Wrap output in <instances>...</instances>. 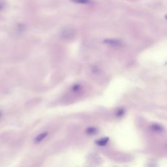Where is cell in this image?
<instances>
[{
	"label": "cell",
	"instance_id": "obj_7",
	"mask_svg": "<svg viewBox=\"0 0 167 167\" xmlns=\"http://www.w3.org/2000/svg\"><path fill=\"white\" fill-rule=\"evenodd\" d=\"M125 114V110L124 109H119L117 110L116 112V116L117 117H122Z\"/></svg>",
	"mask_w": 167,
	"mask_h": 167
},
{
	"label": "cell",
	"instance_id": "obj_8",
	"mask_svg": "<svg viewBox=\"0 0 167 167\" xmlns=\"http://www.w3.org/2000/svg\"><path fill=\"white\" fill-rule=\"evenodd\" d=\"M80 86L79 85H75L74 86H73V90L75 91V92H77V91H78L80 90Z\"/></svg>",
	"mask_w": 167,
	"mask_h": 167
},
{
	"label": "cell",
	"instance_id": "obj_1",
	"mask_svg": "<svg viewBox=\"0 0 167 167\" xmlns=\"http://www.w3.org/2000/svg\"><path fill=\"white\" fill-rule=\"evenodd\" d=\"M104 43L113 47H120L122 46V42L117 39H106Z\"/></svg>",
	"mask_w": 167,
	"mask_h": 167
},
{
	"label": "cell",
	"instance_id": "obj_5",
	"mask_svg": "<svg viewBox=\"0 0 167 167\" xmlns=\"http://www.w3.org/2000/svg\"><path fill=\"white\" fill-rule=\"evenodd\" d=\"M71 1L78 4H90L92 3V0H71Z\"/></svg>",
	"mask_w": 167,
	"mask_h": 167
},
{
	"label": "cell",
	"instance_id": "obj_9",
	"mask_svg": "<svg viewBox=\"0 0 167 167\" xmlns=\"http://www.w3.org/2000/svg\"><path fill=\"white\" fill-rule=\"evenodd\" d=\"M0 116H1V113H0Z\"/></svg>",
	"mask_w": 167,
	"mask_h": 167
},
{
	"label": "cell",
	"instance_id": "obj_2",
	"mask_svg": "<svg viewBox=\"0 0 167 167\" xmlns=\"http://www.w3.org/2000/svg\"><path fill=\"white\" fill-rule=\"evenodd\" d=\"M151 129L153 130V131L157 132H161L163 131V127L161 126V125L157 124H152L151 126Z\"/></svg>",
	"mask_w": 167,
	"mask_h": 167
},
{
	"label": "cell",
	"instance_id": "obj_4",
	"mask_svg": "<svg viewBox=\"0 0 167 167\" xmlns=\"http://www.w3.org/2000/svg\"><path fill=\"white\" fill-rule=\"evenodd\" d=\"M47 134H48L47 132H43V133H41L39 135H38V136L36 137L35 142H36V143H39V142H41L46 136H47Z\"/></svg>",
	"mask_w": 167,
	"mask_h": 167
},
{
	"label": "cell",
	"instance_id": "obj_6",
	"mask_svg": "<svg viewBox=\"0 0 167 167\" xmlns=\"http://www.w3.org/2000/svg\"><path fill=\"white\" fill-rule=\"evenodd\" d=\"M97 130L94 128V127H90L86 130V132L88 134H94L95 133H97Z\"/></svg>",
	"mask_w": 167,
	"mask_h": 167
},
{
	"label": "cell",
	"instance_id": "obj_3",
	"mask_svg": "<svg viewBox=\"0 0 167 167\" xmlns=\"http://www.w3.org/2000/svg\"><path fill=\"white\" fill-rule=\"evenodd\" d=\"M109 141V138L108 137H105V138H102L96 141V144L98 146H106L108 142Z\"/></svg>",
	"mask_w": 167,
	"mask_h": 167
}]
</instances>
